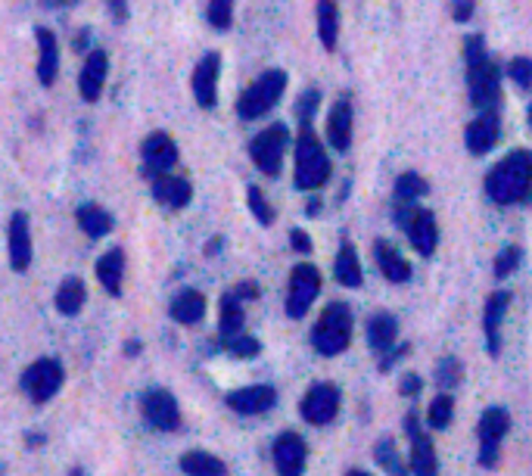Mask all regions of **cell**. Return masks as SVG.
Returning a JSON list of instances; mask_svg holds the SVG:
<instances>
[{"instance_id":"cell-1","label":"cell","mask_w":532,"mask_h":476,"mask_svg":"<svg viewBox=\"0 0 532 476\" xmlns=\"http://www.w3.org/2000/svg\"><path fill=\"white\" fill-rule=\"evenodd\" d=\"M486 193L498 206L523 203L532 193V152L517 150L501 159L498 166L486 175Z\"/></svg>"},{"instance_id":"cell-2","label":"cell","mask_w":532,"mask_h":476,"mask_svg":"<svg viewBox=\"0 0 532 476\" xmlns=\"http://www.w3.org/2000/svg\"><path fill=\"white\" fill-rule=\"evenodd\" d=\"M464 57H467V82H470V100L480 113H492L501 100V72L492 63L486 44L480 35H470L464 44Z\"/></svg>"},{"instance_id":"cell-3","label":"cell","mask_w":532,"mask_h":476,"mask_svg":"<svg viewBox=\"0 0 532 476\" xmlns=\"http://www.w3.org/2000/svg\"><path fill=\"white\" fill-rule=\"evenodd\" d=\"M330 178V159L311 125H302L296 140V187L299 191H321Z\"/></svg>"},{"instance_id":"cell-4","label":"cell","mask_w":532,"mask_h":476,"mask_svg":"<svg viewBox=\"0 0 532 476\" xmlns=\"http://www.w3.org/2000/svg\"><path fill=\"white\" fill-rule=\"evenodd\" d=\"M348 343H352V311L342 302L327 305L311 331V346L321 355H340L348 349Z\"/></svg>"},{"instance_id":"cell-5","label":"cell","mask_w":532,"mask_h":476,"mask_svg":"<svg viewBox=\"0 0 532 476\" xmlns=\"http://www.w3.org/2000/svg\"><path fill=\"white\" fill-rule=\"evenodd\" d=\"M284 88H286V72H280V69L262 72V75L243 90L240 100H237L240 119H246V121L259 119V115H265L268 109H274L280 97H284Z\"/></svg>"},{"instance_id":"cell-6","label":"cell","mask_w":532,"mask_h":476,"mask_svg":"<svg viewBox=\"0 0 532 476\" xmlns=\"http://www.w3.org/2000/svg\"><path fill=\"white\" fill-rule=\"evenodd\" d=\"M286 144H290V131H286L284 121L265 128V131L249 144V156H253V162L259 166V172L271 175V178L280 175V162H284Z\"/></svg>"},{"instance_id":"cell-7","label":"cell","mask_w":532,"mask_h":476,"mask_svg":"<svg viewBox=\"0 0 532 476\" xmlns=\"http://www.w3.org/2000/svg\"><path fill=\"white\" fill-rule=\"evenodd\" d=\"M63 380H66L63 364H59L57 358H41V362H35L32 368L22 374V389H26L35 405H44V402H51L53 395L59 393Z\"/></svg>"},{"instance_id":"cell-8","label":"cell","mask_w":532,"mask_h":476,"mask_svg":"<svg viewBox=\"0 0 532 476\" xmlns=\"http://www.w3.org/2000/svg\"><path fill=\"white\" fill-rule=\"evenodd\" d=\"M321 293V274H317L315 265L302 261V265L293 268L290 274V293H286V315L290 317H302L309 311V305L317 299Z\"/></svg>"},{"instance_id":"cell-9","label":"cell","mask_w":532,"mask_h":476,"mask_svg":"<svg viewBox=\"0 0 532 476\" xmlns=\"http://www.w3.org/2000/svg\"><path fill=\"white\" fill-rule=\"evenodd\" d=\"M402 228L408 230V240L414 243V249H418L420 255H433L439 246V228H436V218H433V212L426 209H418V206L408 203L405 209H402L399 215Z\"/></svg>"},{"instance_id":"cell-10","label":"cell","mask_w":532,"mask_h":476,"mask_svg":"<svg viewBox=\"0 0 532 476\" xmlns=\"http://www.w3.org/2000/svg\"><path fill=\"white\" fill-rule=\"evenodd\" d=\"M302 417L315 426H324L340 414V389L333 383H315L309 393L302 395V405H299Z\"/></svg>"},{"instance_id":"cell-11","label":"cell","mask_w":532,"mask_h":476,"mask_svg":"<svg viewBox=\"0 0 532 476\" xmlns=\"http://www.w3.org/2000/svg\"><path fill=\"white\" fill-rule=\"evenodd\" d=\"M511 417H507L505 408H489L480 417V464L482 467H495L498 464V449L501 439H505Z\"/></svg>"},{"instance_id":"cell-12","label":"cell","mask_w":532,"mask_h":476,"mask_svg":"<svg viewBox=\"0 0 532 476\" xmlns=\"http://www.w3.org/2000/svg\"><path fill=\"white\" fill-rule=\"evenodd\" d=\"M140 152H144V172L150 175V178L165 175L177 162L175 140H171L168 134H162V131L150 134V137L144 140V146H140Z\"/></svg>"},{"instance_id":"cell-13","label":"cell","mask_w":532,"mask_h":476,"mask_svg":"<svg viewBox=\"0 0 532 476\" xmlns=\"http://www.w3.org/2000/svg\"><path fill=\"white\" fill-rule=\"evenodd\" d=\"M218 72H222L218 53H206L193 69V97L203 109H212L218 103Z\"/></svg>"},{"instance_id":"cell-14","label":"cell","mask_w":532,"mask_h":476,"mask_svg":"<svg viewBox=\"0 0 532 476\" xmlns=\"http://www.w3.org/2000/svg\"><path fill=\"white\" fill-rule=\"evenodd\" d=\"M144 417L162 433L177 430V424H181V411H177L175 395L165 393V389H153V393H146L144 395Z\"/></svg>"},{"instance_id":"cell-15","label":"cell","mask_w":532,"mask_h":476,"mask_svg":"<svg viewBox=\"0 0 532 476\" xmlns=\"http://www.w3.org/2000/svg\"><path fill=\"white\" fill-rule=\"evenodd\" d=\"M405 430H408V436H411L414 476H436V449H433V439L418 426V417H414V414L405 417Z\"/></svg>"},{"instance_id":"cell-16","label":"cell","mask_w":532,"mask_h":476,"mask_svg":"<svg viewBox=\"0 0 532 476\" xmlns=\"http://www.w3.org/2000/svg\"><path fill=\"white\" fill-rule=\"evenodd\" d=\"M498 134H501V121H498V113L492 109V113H480L470 121L464 140H467V150L473 152V156H482V152H489L498 144Z\"/></svg>"},{"instance_id":"cell-17","label":"cell","mask_w":532,"mask_h":476,"mask_svg":"<svg viewBox=\"0 0 532 476\" xmlns=\"http://www.w3.org/2000/svg\"><path fill=\"white\" fill-rule=\"evenodd\" d=\"M274 467L280 476H302L305 470V442L296 433H284L274 442Z\"/></svg>"},{"instance_id":"cell-18","label":"cell","mask_w":532,"mask_h":476,"mask_svg":"<svg viewBox=\"0 0 532 476\" xmlns=\"http://www.w3.org/2000/svg\"><path fill=\"white\" fill-rule=\"evenodd\" d=\"M10 265L13 271H26L32 265V234H28L26 212H16L10 218Z\"/></svg>"},{"instance_id":"cell-19","label":"cell","mask_w":532,"mask_h":476,"mask_svg":"<svg viewBox=\"0 0 532 476\" xmlns=\"http://www.w3.org/2000/svg\"><path fill=\"white\" fill-rule=\"evenodd\" d=\"M507 305H511V296L505 290H498L489 296L486 308H482V333H486V343L492 355L501 352V317L507 315Z\"/></svg>"},{"instance_id":"cell-20","label":"cell","mask_w":532,"mask_h":476,"mask_svg":"<svg viewBox=\"0 0 532 476\" xmlns=\"http://www.w3.org/2000/svg\"><path fill=\"white\" fill-rule=\"evenodd\" d=\"M327 144L340 152H346L348 144H352V103L346 97L336 100L327 115Z\"/></svg>"},{"instance_id":"cell-21","label":"cell","mask_w":532,"mask_h":476,"mask_svg":"<svg viewBox=\"0 0 532 476\" xmlns=\"http://www.w3.org/2000/svg\"><path fill=\"white\" fill-rule=\"evenodd\" d=\"M106 72H109V57L103 51H94L88 57L82 69V78H78V88H82V97L88 103H97L103 94V84H106Z\"/></svg>"},{"instance_id":"cell-22","label":"cell","mask_w":532,"mask_h":476,"mask_svg":"<svg viewBox=\"0 0 532 476\" xmlns=\"http://www.w3.org/2000/svg\"><path fill=\"white\" fill-rule=\"evenodd\" d=\"M153 197L162 206H168V209H184L193 197V187L187 178H171V175L165 172L159 175V178H153Z\"/></svg>"},{"instance_id":"cell-23","label":"cell","mask_w":532,"mask_h":476,"mask_svg":"<svg viewBox=\"0 0 532 476\" xmlns=\"http://www.w3.org/2000/svg\"><path fill=\"white\" fill-rule=\"evenodd\" d=\"M38 82L51 88L59 75V44L51 28H38Z\"/></svg>"},{"instance_id":"cell-24","label":"cell","mask_w":532,"mask_h":476,"mask_svg":"<svg viewBox=\"0 0 532 476\" xmlns=\"http://www.w3.org/2000/svg\"><path fill=\"white\" fill-rule=\"evenodd\" d=\"M274 402H278V393L271 386H246L228 395V405L237 414H265L268 408H274Z\"/></svg>"},{"instance_id":"cell-25","label":"cell","mask_w":532,"mask_h":476,"mask_svg":"<svg viewBox=\"0 0 532 476\" xmlns=\"http://www.w3.org/2000/svg\"><path fill=\"white\" fill-rule=\"evenodd\" d=\"M374 255H377V268H380L387 280H393V284H405V280L411 277V265L402 259V253L393 246V243L377 240L374 243Z\"/></svg>"},{"instance_id":"cell-26","label":"cell","mask_w":532,"mask_h":476,"mask_svg":"<svg viewBox=\"0 0 532 476\" xmlns=\"http://www.w3.org/2000/svg\"><path fill=\"white\" fill-rule=\"evenodd\" d=\"M97 280L106 286L109 296H119L121 293V274H125V253L121 249H109L106 255L97 259Z\"/></svg>"},{"instance_id":"cell-27","label":"cell","mask_w":532,"mask_h":476,"mask_svg":"<svg viewBox=\"0 0 532 476\" xmlns=\"http://www.w3.org/2000/svg\"><path fill=\"white\" fill-rule=\"evenodd\" d=\"M206 315V296L197 290H184L181 296L171 302V317L177 324H197Z\"/></svg>"},{"instance_id":"cell-28","label":"cell","mask_w":532,"mask_h":476,"mask_svg":"<svg viewBox=\"0 0 532 476\" xmlns=\"http://www.w3.org/2000/svg\"><path fill=\"white\" fill-rule=\"evenodd\" d=\"M181 470H184L187 476H228L224 461L209 455V451H187V455L181 457Z\"/></svg>"},{"instance_id":"cell-29","label":"cell","mask_w":532,"mask_h":476,"mask_svg":"<svg viewBox=\"0 0 532 476\" xmlns=\"http://www.w3.org/2000/svg\"><path fill=\"white\" fill-rule=\"evenodd\" d=\"M218 331L222 339H231L237 333H243V299L237 293L222 296V315H218Z\"/></svg>"},{"instance_id":"cell-30","label":"cell","mask_w":532,"mask_h":476,"mask_svg":"<svg viewBox=\"0 0 532 476\" xmlns=\"http://www.w3.org/2000/svg\"><path fill=\"white\" fill-rule=\"evenodd\" d=\"M333 274L342 286H362V261H358V253H355L352 243H342L340 246Z\"/></svg>"},{"instance_id":"cell-31","label":"cell","mask_w":532,"mask_h":476,"mask_svg":"<svg viewBox=\"0 0 532 476\" xmlns=\"http://www.w3.org/2000/svg\"><path fill=\"white\" fill-rule=\"evenodd\" d=\"M317 35L327 51L336 47V35H340V10L333 0H317Z\"/></svg>"},{"instance_id":"cell-32","label":"cell","mask_w":532,"mask_h":476,"mask_svg":"<svg viewBox=\"0 0 532 476\" xmlns=\"http://www.w3.org/2000/svg\"><path fill=\"white\" fill-rule=\"evenodd\" d=\"M78 224H82V230L88 237H106L109 230H113V215H109L106 209H100V206L94 203H84L82 209H78Z\"/></svg>"},{"instance_id":"cell-33","label":"cell","mask_w":532,"mask_h":476,"mask_svg":"<svg viewBox=\"0 0 532 476\" xmlns=\"http://www.w3.org/2000/svg\"><path fill=\"white\" fill-rule=\"evenodd\" d=\"M395 333H399V324H395V317L393 315H374L371 317V324H368V339H371V346L374 349H380V352H387L389 346L395 343Z\"/></svg>"},{"instance_id":"cell-34","label":"cell","mask_w":532,"mask_h":476,"mask_svg":"<svg viewBox=\"0 0 532 476\" xmlns=\"http://www.w3.org/2000/svg\"><path fill=\"white\" fill-rule=\"evenodd\" d=\"M84 299H88V290H84V284L78 277H69L63 280V286L57 290V308L59 315H78L84 305Z\"/></svg>"},{"instance_id":"cell-35","label":"cell","mask_w":532,"mask_h":476,"mask_svg":"<svg viewBox=\"0 0 532 476\" xmlns=\"http://www.w3.org/2000/svg\"><path fill=\"white\" fill-rule=\"evenodd\" d=\"M426 191H430V187H426V181L420 178V175H414V172L399 175V181H395V193H399V199H405V203H414V199L424 197Z\"/></svg>"},{"instance_id":"cell-36","label":"cell","mask_w":532,"mask_h":476,"mask_svg":"<svg viewBox=\"0 0 532 476\" xmlns=\"http://www.w3.org/2000/svg\"><path fill=\"white\" fill-rule=\"evenodd\" d=\"M209 22L218 32L231 28V22H234V0H209Z\"/></svg>"},{"instance_id":"cell-37","label":"cell","mask_w":532,"mask_h":476,"mask_svg":"<svg viewBox=\"0 0 532 476\" xmlns=\"http://www.w3.org/2000/svg\"><path fill=\"white\" fill-rule=\"evenodd\" d=\"M451 411H455V405H451L449 395H439V399H433V405H430V414H426V420H430L433 430H442V426H449Z\"/></svg>"},{"instance_id":"cell-38","label":"cell","mask_w":532,"mask_h":476,"mask_svg":"<svg viewBox=\"0 0 532 476\" xmlns=\"http://www.w3.org/2000/svg\"><path fill=\"white\" fill-rule=\"evenodd\" d=\"M224 346H228V352L234 358H253V355H259V339H253V337H246V333H237V337H231V339H224Z\"/></svg>"},{"instance_id":"cell-39","label":"cell","mask_w":532,"mask_h":476,"mask_svg":"<svg viewBox=\"0 0 532 476\" xmlns=\"http://www.w3.org/2000/svg\"><path fill=\"white\" fill-rule=\"evenodd\" d=\"M377 461H380L389 473H395V476L405 473V467L399 464V451H395L393 439H383V442H377Z\"/></svg>"},{"instance_id":"cell-40","label":"cell","mask_w":532,"mask_h":476,"mask_svg":"<svg viewBox=\"0 0 532 476\" xmlns=\"http://www.w3.org/2000/svg\"><path fill=\"white\" fill-rule=\"evenodd\" d=\"M520 255H523V253H520V246H507V249H501L498 259H495V277H507V274L517 271Z\"/></svg>"},{"instance_id":"cell-41","label":"cell","mask_w":532,"mask_h":476,"mask_svg":"<svg viewBox=\"0 0 532 476\" xmlns=\"http://www.w3.org/2000/svg\"><path fill=\"white\" fill-rule=\"evenodd\" d=\"M249 209H253V215L259 218L262 224H271L274 222V212H271V206H268V199H265V193L259 191V187H249Z\"/></svg>"},{"instance_id":"cell-42","label":"cell","mask_w":532,"mask_h":476,"mask_svg":"<svg viewBox=\"0 0 532 476\" xmlns=\"http://www.w3.org/2000/svg\"><path fill=\"white\" fill-rule=\"evenodd\" d=\"M507 75H511V82H517L520 88H529V84H532V59L529 57L511 59V66H507Z\"/></svg>"},{"instance_id":"cell-43","label":"cell","mask_w":532,"mask_h":476,"mask_svg":"<svg viewBox=\"0 0 532 476\" xmlns=\"http://www.w3.org/2000/svg\"><path fill=\"white\" fill-rule=\"evenodd\" d=\"M317 103H321V94H317L315 88L305 90V94L299 97V103H296V115H299V119H302V125H309V119H311V115H315Z\"/></svg>"},{"instance_id":"cell-44","label":"cell","mask_w":532,"mask_h":476,"mask_svg":"<svg viewBox=\"0 0 532 476\" xmlns=\"http://www.w3.org/2000/svg\"><path fill=\"white\" fill-rule=\"evenodd\" d=\"M458 380H461V364H458L455 358H445V362L439 364V383H442V386H455Z\"/></svg>"},{"instance_id":"cell-45","label":"cell","mask_w":532,"mask_h":476,"mask_svg":"<svg viewBox=\"0 0 532 476\" xmlns=\"http://www.w3.org/2000/svg\"><path fill=\"white\" fill-rule=\"evenodd\" d=\"M476 10V0H451V16L455 22H467Z\"/></svg>"},{"instance_id":"cell-46","label":"cell","mask_w":532,"mask_h":476,"mask_svg":"<svg viewBox=\"0 0 532 476\" xmlns=\"http://www.w3.org/2000/svg\"><path fill=\"white\" fill-rule=\"evenodd\" d=\"M290 243H293V249H296V253H311V240L305 237V230H293Z\"/></svg>"},{"instance_id":"cell-47","label":"cell","mask_w":532,"mask_h":476,"mask_svg":"<svg viewBox=\"0 0 532 476\" xmlns=\"http://www.w3.org/2000/svg\"><path fill=\"white\" fill-rule=\"evenodd\" d=\"M420 393V377L418 374H408L402 380V395H418Z\"/></svg>"},{"instance_id":"cell-48","label":"cell","mask_w":532,"mask_h":476,"mask_svg":"<svg viewBox=\"0 0 532 476\" xmlns=\"http://www.w3.org/2000/svg\"><path fill=\"white\" fill-rule=\"evenodd\" d=\"M237 296L240 299H259V286H255L253 280H243V284L237 286Z\"/></svg>"},{"instance_id":"cell-49","label":"cell","mask_w":532,"mask_h":476,"mask_svg":"<svg viewBox=\"0 0 532 476\" xmlns=\"http://www.w3.org/2000/svg\"><path fill=\"white\" fill-rule=\"evenodd\" d=\"M109 4H113V16H115V20H128V4H125V0H109Z\"/></svg>"},{"instance_id":"cell-50","label":"cell","mask_w":532,"mask_h":476,"mask_svg":"<svg viewBox=\"0 0 532 476\" xmlns=\"http://www.w3.org/2000/svg\"><path fill=\"white\" fill-rule=\"evenodd\" d=\"M317 209H321V203H317V199H311V203L305 206V212H309V215H317Z\"/></svg>"},{"instance_id":"cell-51","label":"cell","mask_w":532,"mask_h":476,"mask_svg":"<svg viewBox=\"0 0 532 476\" xmlns=\"http://www.w3.org/2000/svg\"><path fill=\"white\" fill-rule=\"evenodd\" d=\"M348 476H371V473H364V470H352Z\"/></svg>"},{"instance_id":"cell-52","label":"cell","mask_w":532,"mask_h":476,"mask_svg":"<svg viewBox=\"0 0 532 476\" xmlns=\"http://www.w3.org/2000/svg\"><path fill=\"white\" fill-rule=\"evenodd\" d=\"M529 125H532V106H529Z\"/></svg>"},{"instance_id":"cell-53","label":"cell","mask_w":532,"mask_h":476,"mask_svg":"<svg viewBox=\"0 0 532 476\" xmlns=\"http://www.w3.org/2000/svg\"><path fill=\"white\" fill-rule=\"evenodd\" d=\"M59 4H72V0H59Z\"/></svg>"}]
</instances>
